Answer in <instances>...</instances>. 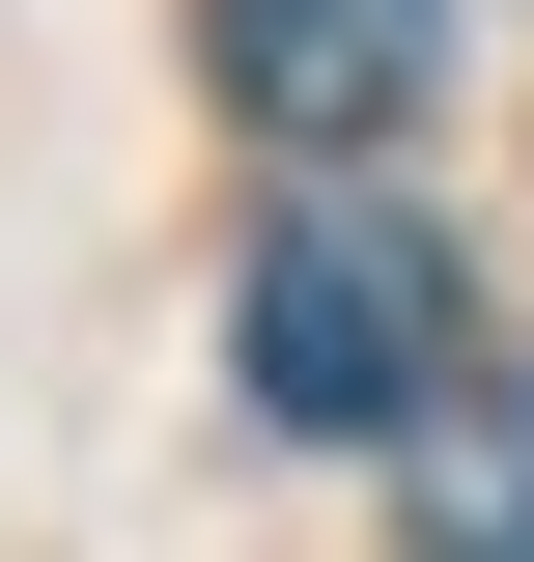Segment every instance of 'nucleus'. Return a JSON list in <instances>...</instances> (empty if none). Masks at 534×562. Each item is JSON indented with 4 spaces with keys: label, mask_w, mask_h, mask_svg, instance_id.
Wrapping results in <instances>:
<instances>
[{
    "label": "nucleus",
    "mask_w": 534,
    "mask_h": 562,
    "mask_svg": "<svg viewBox=\"0 0 534 562\" xmlns=\"http://www.w3.org/2000/svg\"><path fill=\"white\" fill-rule=\"evenodd\" d=\"M225 366H254V422H310V450H394V422L450 394V254H422L394 198L254 225V310H225Z\"/></svg>",
    "instance_id": "nucleus-1"
},
{
    "label": "nucleus",
    "mask_w": 534,
    "mask_h": 562,
    "mask_svg": "<svg viewBox=\"0 0 534 562\" xmlns=\"http://www.w3.org/2000/svg\"><path fill=\"white\" fill-rule=\"evenodd\" d=\"M198 85L254 140H394L450 85V0H198Z\"/></svg>",
    "instance_id": "nucleus-2"
},
{
    "label": "nucleus",
    "mask_w": 534,
    "mask_h": 562,
    "mask_svg": "<svg viewBox=\"0 0 534 562\" xmlns=\"http://www.w3.org/2000/svg\"><path fill=\"white\" fill-rule=\"evenodd\" d=\"M394 450H422V562H534V366H450Z\"/></svg>",
    "instance_id": "nucleus-3"
}]
</instances>
